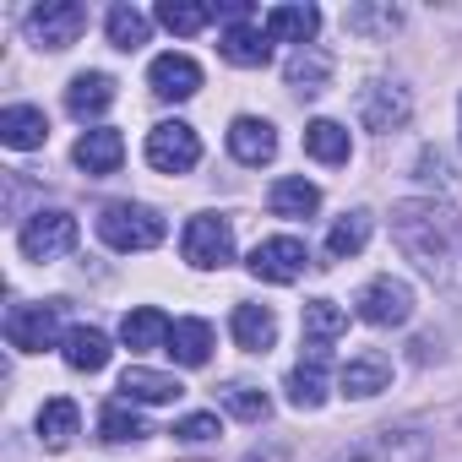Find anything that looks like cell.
<instances>
[{
  "label": "cell",
  "mask_w": 462,
  "mask_h": 462,
  "mask_svg": "<svg viewBox=\"0 0 462 462\" xmlns=\"http://www.w3.org/2000/svg\"><path fill=\"white\" fill-rule=\"evenodd\" d=\"M392 240L397 251L435 283L462 289V212L435 196H408L392 207Z\"/></svg>",
  "instance_id": "cell-1"
},
{
  "label": "cell",
  "mask_w": 462,
  "mask_h": 462,
  "mask_svg": "<svg viewBox=\"0 0 462 462\" xmlns=\"http://www.w3.org/2000/svg\"><path fill=\"white\" fill-rule=\"evenodd\" d=\"M163 235H169L163 212H152L142 201H109L98 212V240L109 251H125V256L131 251H152V245H163Z\"/></svg>",
  "instance_id": "cell-2"
},
{
  "label": "cell",
  "mask_w": 462,
  "mask_h": 462,
  "mask_svg": "<svg viewBox=\"0 0 462 462\" xmlns=\"http://www.w3.org/2000/svg\"><path fill=\"white\" fill-rule=\"evenodd\" d=\"M60 316L66 300H44V305H12L6 310V343L17 354H44L60 343Z\"/></svg>",
  "instance_id": "cell-3"
},
{
  "label": "cell",
  "mask_w": 462,
  "mask_h": 462,
  "mask_svg": "<svg viewBox=\"0 0 462 462\" xmlns=\"http://www.w3.org/2000/svg\"><path fill=\"white\" fill-rule=\"evenodd\" d=\"M180 251H185V262H190V267H201V273L228 267V262H235V223L217 217V212H196V217L185 223Z\"/></svg>",
  "instance_id": "cell-4"
},
{
  "label": "cell",
  "mask_w": 462,
  "mask_h": 462,
  "mask_svg": "<svg viewBox=\"0 0 462 462\" xmlns=\"http://www.w3.org/2000/svg\"><path fill=\"white\" fill-rule=\"evenodd\" d=\"M147 163L158 174H190L201 163V136L185 120H163L147 131Z\"/></svg>",
  "instance_id": "cell-5"
},
{
  "label": "cell",
  "mask_w": 462,
  "mask_h": 462,
  "mask_svg": "<svg viewBox=\"0 0 462 462\" xmlns=\"http://www.w3.org/2000/svg\"><path fill=\"white\" fill-rule=\"evenodd\" d=\"M430 435H419V430H375V435H365L359 446H348V451H337L332 462H430Z\"/></svg>",
  "instance_id": "cell-6"
},
{
  "label": "cell",
  "mask_w": 462,
  "mask_h": 462,
  "mask_svg": "<svg viewBox=\"0 0 462 462\" xmlns=\"http://www.w3.org/2000/svg\"><path fill=\"white\" fill-rule=\"evenodd\" d=\"M17 245H23V256H28V262H55V256H66V251L77 245V217H71V212H60V207L33 212V217L23 223Z\"/></svg>",
  "instance_id": "cell-7"
},
{
  "label": "cell",
  "mask_w": 462,
  "mask_h": 462,
  "mask_svg": "<svg viewBox=\"0 0 462 462\" xmlns=\"http://www.w3.org/2000/svg\"><path fill=\"white\" fill-rule=\"evenodd\" d=\"M28 33L39 50H71L88 33V6L77 0H55V6H33L28 12Z\"/></svg>",
  "instance_id": "cell-8"
},
{
  "label": "cell",
  "mask_w": 462,
  "mask_h": 462,
  "mask_svg": "<svg viewBox=\"0 0 462 462\" xmlns=\"http://www.w3.org/2000/svg\"><path fill=\"white\" fill-rule=\"evenodd\" d=\"M354 310H359V321H370V327H402V321L413 316V289H408L402 278H370V283L359 289Z\"/></svg>",
  "instance_id": "cell-9"
},
{
  "label": "cell",
  "mask_w": 462,
  "mask_h": 462,
  "mask_svg": "<svg viewBox=\"0 0 462 462\" xmlns=\"http://www.w3.org/2000/svg\"><path fill=\"white\" fill-rule=\"evenodd\" d=\"M245 267H251V278H262V283H294V278L310 267V251H305V240L278 235V240H262Z\"/></svg>",
  "instance_id": "cell-10"
},
{
  "label": "cell",
  "mask_w": 462,
  "mask_h": 462,
  "mask_svg": "<svg viewBox=\"0 0 462 462\" xmlns=\"http://www.w3.org/2000/svg\"><path fill=\"white\" fill-rule=\"evenodd\" d=\"M408 115H413V98H408V88L370 82V88L359 93V120H365L370 131H397Z\"/></svg>",
  "instance_id": "cell-11"
},
{
  "label": "cell",
  "mask_w": 462,
  "mask_h": 462,
  "mask_svg": "<svg viewBox=\"0 0 462 462\" xmlns=\"http://www.w3.org/2000/svg\"><path fill=\"white\" fill-rule=\"evenodd\" d=\"M392 386V359L381 354V348H365V354H354L343 370H337V392L343 397H375V392H386Z\"/></svg>",
  "instance_id": "cell-12"
},
{
  "label": "cell",
  "mask_w": 462,
  "mask_h": 462,
  "mask_svg": "<svg viewBox=\"0 0 462 462\" xmlns=\"http://www.w3.org/2000/svg\"><path fill=\"white\" fill-rule=\"evenodd\" d=\"M228 152H235L245 169H262V163L278 158V131L267 120H256V115H240L235 125H228Z\"/></svg>",
  "instance_id": "cell-13"
},
{
  "label": "cell",
  "mask_w": 462,
  "mask_h": 462,
  "mask_svg": "<svg viewBox=\"0 0 462 462\" xmlns=\"http://www.w3.org/2000/svg\"><path fill=\"white\" fill-rule=\"evenodd\" d=\"M147 82H152L158 98H174V104H180V98H196L201 66H196L190 55H174V50H169V55H158V60L147 66Z\"/></svg>",
  "instance_id": "cell-14"
},
{
  "label": "cell",
  "mask_w": 462,
  "mask_h": 462,
  "mask_svg": "<svg viewBox=\"0 0 462 462\" xmlns=\"http://www.w3.org/2000/svg\"><path fill=\"white\" fill-rule=\"evenodd\" d=\"M217 55H223L228 66L262 71V66L273 60V39H267V28H251V23H240V28H223V39H217Z\"/></svg>",
  "instance_id": "cell-15"
},
{
  "label": "cell",
  "mask_w": 462,
  "mask_h": 462,
  "mask_svg": "<svg viewBox=\"0 0 462 462\" xmlns=\"http://www.w3.org/2000/svg\"><path fill=\"white\" fill-rule=\"evenodd\" d=\"M327 359H332V348H305V359L289 370V402L294 408H321L327 402Z\"/></svg>",
  "instance_id": "cell-16"
},
{
  "label": "cell",
  "mask_w": 462,
  "mask_h": 462,
  "mask_svg": "<svg viewBox=\"0 0 462 462\" xmlns=\"http://www.w3.org/2000/svg\"><path fill=\"white\" fill-rule=\"evenodd\" d=\"M44 136H50L44 109H33V104H12V109H0V142H6L12 152H33V147H44Z\"/></svg>",
  "instance_id": "cell-17"
},
{
  "label": "cell",
  "mask_w": 462,
  "mask_h": 462,
  "mask_svg": "<svg viewBox=\"0 0 462 462\" xmlns=\"http://www.w3.org/2000/svg\"><path fill=\"white\" fill-rule=\"evenodd\" d=\"M77 169H88V174H115L120 163H125V136L120 131H109V125H98V131H82V142H77Z\"/></svg>",
  "instance_id": "cell-18"
},
{
  "label": "cell",
  "mask_w": 462,
  "mask_h": 462,
  "mask_svg": "<svg viewBox=\"0 0 462 462\" xmlns=\"http://www.w3.org/2000/svg\"><path fill=\"white\" fill-rule=\"evenodd\" d=\"M262 28H267L273 44H300V50H305V44H316L321 12H316V6H273Z\"/></svg>",
  "instance_id": "cell-19"
},
{
  "label": "cell",
  "mask_w": 462,
  "mask_h": 462,
  "mask_svg": "<svg viewBox=\"0 0 462 462\" xmlns=\"http://www.w3.org/2000/svg\"><path fill=\"white\" fill-rule=\"evenodd\" d=\"M174 365H185V370H201L207 359H212V327L207 321H196V316H185V321H174L169 327V348H163Z\"/></svg>",
  "instance_id": "cell-20"
},
{
  "label": "cell",
  "mask_w": 462,
  "mask_h": 462,
  "mask_svg": "<svg viewBox=\"0 0 462 462\" xmlns=\"http://www.w3.org/2000/svg\"><path fill=\"white\" fill-rule=\"evenodd\" d=\"M289 88L294 93H305V98H316V93H327V82H332V55L321 50V44H305V50H294L289 55Z\"/></svg>",
  "instance_id": "cell-21"
},
{
  "label": "cell",
  "mask_w": 462,
  "mask_h": 462,
  "mask_svg": "<svg viewBox=\"0 0 462 462\" xmlns=\"http://www.w3.org/2000/svg\"><path fill=\"white\" fill-rule=\"evenodd\" d=\"M109 104H115V77H104V71H82V77H71V88H66V109H71L77 120H98Z\"/></svg>",
  "instance_id": "cell-22"
},
{
  "label": "cell",
  "mask_w": 462,
  "mask_h": 462,
  "mask_svg": "<svg viewBox=\"0 0 462 462\" xmlns=\"http://www.w3.org/2000/svg\"><path fill=\"white\" fill-rule=\"evenodd\" d=\"M235 343L245 348V354H267L273 343H278V316L267 310V305H235Z\"/></svg>",
  "instance_id": "cell-23"
},
{
  "label": "cell",
  "mask_w": 462,
  "mask_h": 462,
  "mask_svg": "<svg viewBox=\"0 0 462 462\" xmlns=\"http://www.w3.org/2000/svg\"><path fill=\"white\" fill-rule=\"evenodd\" d=\"M267 207H273V217H310V212L321 207V190H316L305 174H283V180H273Z\"/></svg>",
  "instance_id": "cell-24"
},
{
  "label": "cell",
  "mask_w": 462,
  "mask_h": 462,
  "mask_svg": "<svg viewBox=\"0 0 462 462\" xmlns=\"http://www.w3.org/2000/svg\"><path fill=\"white\" fill-rule=\"evenodd\" d=\"M120 397H125V402H174V397H185V386H180L174 375H163V370L131 365V370L120 375Z\"/></svg>",
  "instance_id": "cell-25"
},
{
  "label": "cell",
  "mask_w": 462,
  "mask_h": 462,
  "mask_svg": "<svg viewBox=\"0 0 462 462\" xmlns=\"http://www.w3.org/2000/svg\"><path fill=\"white\" fill-rule=\"evenodd\" d=\"M169 316L163 310H152V305H142V310H131L125 321H120V343L131 348V354H142V348H169Z\"/></svg>",
  "instance_id": "cell-26"
},
{
  "label": "cell",
  "mask_w": 462,
  "mask_h": 462,
  "mask_svg": "<svg viewBox=\"0 0 462 462\" xmlns=\"http://www.w3.org/2000/svg\"><path fill=\"white\" fill-rule=\"evenodd\" d=\"M77 424H82V413H77L71 397H50V402L39 408V440H44L50 451H66V446L77 440Z\"/></svg>",
  "instance_id": "cell-27"
},
{
  "label": "cell",
  "mask_w": 462,
  "mask_h": 462,
  "mask_svg": "<svg viewBox=\"0 0 462 462\" xmlns=\"http://www.w3.org/2000/svg\"><path fill=\"white\" fill-rule=\"evenodd\" d=\"M305 152H310L316 163H348V152H354L348 125H337V120H310V125H305Z\"/></svg>",
  "instance_id": "cell-28"
},
{
  "label": "cell",
  "mask_w": 462,
  "mask_h": 462,
  "mask_svg": "<svg viewBox=\"0 0 462 462\" xmlns=\"http://www.w3.org/2000/svg\"><path fill=\"white\" fill-rule=\"evenodd\" d=\"M343 332H348L343 305H332V300H310L305 305V348H332Z\"/></svg>",
  "instance_id": "cell-29"
},
{
  "label": "cell",
  "mask_w": 462,
  "mask_h": 462,
  "mask_svg": "<svg viewBox=\"0 0 462 462\" xmlns=\"http://www.w3.org/2000/svg\"><path fill=\"white\" fill-rule=\"evenodd\" d=\"M109 354H115V348H109V337H104L98 327H77V332H66V365H71V370H88V375H93V370L109 365Z\"/></svg>",
  "instance_id": "cell-30"
},
{
  "label": "cell",
  "mask_w": 462,
  "mask_h": 462,
  "mask_svg": "<svg viewBox=\"0 0 462 462\" xmlns=\"http://www.w3.org/2000/svg\"><path fill=\"white\" fill-rule=\"evenodd\" d=\"M370 245V212H343L337 223H332V235H327V256L332 262H348V256H359Z\"/></svg>",
  "instance_id": "cell-31"
},
{
  "label": "cell",
  "mask_w": 462,
  "mask_h": 462,
  "mask_svg": "<svg viewBox=\"0 0 462 462\" xmlns=\"http://www.w3.org/2000/svg\"><path fill=\"white\" fill-rule=\"evenodd\" d=\"M212 17H217V6H201V0H163V6H158V23H163L169 33H180V39L201 33Z\"/></svg>",
  "instance_id": "cell-32"
},
{
  "label": "cell",
  "mask_w": 462,
  "mask_h": 462,
  "mask_svg": "<svg viewBox=\"0 0 462 462\" xmlns=\"http://www.w3.org/2000/svg\"><path fill=\"white\" fill-rule=\"evenodd\" d=\"M98 435H104L109 446H125V440H142V435H147V424H142V413L120 397V402H109V408L98 413Z\"/></svg>",
  "instance_id": "cell-33"
},
{
  "label": "cell",
  "mask_w": 462,
  "mask_h": 462,
  "mask_svg": "<svg viewBox=\"0 0 462 462\" xmlns=\"http://www.w3.org/2000/svg\"><path fill=\"white\" fill-rule=\"evenodd\" d=\"M104 28H109V44H115V50H125V55L147 44V17H142L136 6H109Z\"/></svg>",
  "instance_id": "cell-34"
},
{
  "label": "cell",
  "mask_w": 462,
  "mask_h": 462,
  "mask_svg": "<svg viewBox=\"0 0 462 462\" xmlns=\"http://www.w3.org/2000/svg\"><path fill=\"white\" fill-rule=\"evenodd\" d=\"M223 408L235 413V419H245V424H262V419L273 413V397H267L262 386H228V392H223Z\"/></svg>",
  "instance_id": "cell-35"
},
{
  "label": "cell",
  "mask_w": 462,
  "mask_h": 462,
  "mask_svg": "<svg viewBox=\"0 0 462 462\" xmlns=\"http://www.w3.org/2000/svg\"><path fill=\"white\" fill-rule=\"evenodd\" d=\"M343 23H348L354 33H392V28H397V12H392V6H381V12H370V6H354Z\"/></svg>",
  "instance_id": "cell-36"
},
{
  "label": "cell",
  "mask_w": 462,
  "mask_h": 462,
  "mask_svg": "<svg viewBox=\"0 0 462 462\" xmlns=\"http://www.w3.org/2000/svg\"><path fill=\"white\" fill-rule=\"evenodd\" d=\"M169 435H174V440H190V446H201V440H212V435H217V419H212V413H190V419H180Z\"/></svg>",
  "instance_id": "cell-37"
}]
</instances>
